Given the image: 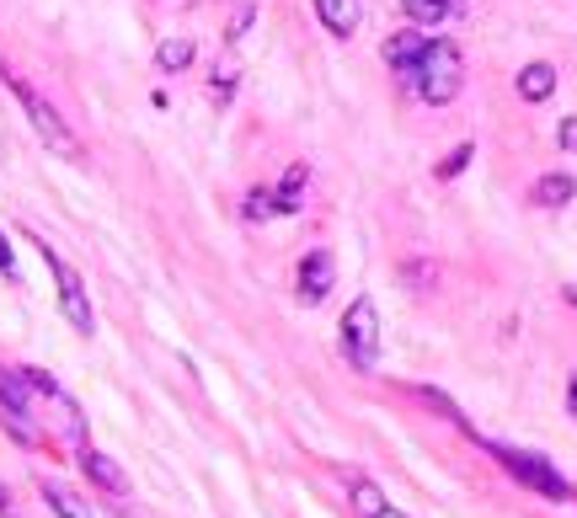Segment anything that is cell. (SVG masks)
<instances>
[{"label":"cell","instance_id":"cell-1","mask_svg":"<svg viewBox=\"0 0 577 518\" xmlns=\"http://www.w3.org/2000/svg\"><path fill=\"white\" fill-rule=\"evenodd\" d=\"M460 80H465V65H460V48L454 43H428V54L417 59L412 70V86L422 102H433V108H444L460 97Z\"/></svg>","mask_w":577,"mask_h":518},{"label":"cell","instance_id":"cell-2","mask_svg":"<svg viewBox=\"0 0 577 518\" xmlns=\"http://www.w3.org/2000/svg\"><path fill=\"white\" fill-rule=\"evenodd\" d=\"M11 91L22 97V108H27V119H33V128H38V139L48 145V150H54V156H65V160H86L81 139L70 134V123L59 119V113H54V108L43 102V97L33 91V86H27V80H16V76H11Z\"/></svg>","mask_w":577,"mask_h":518},{"label":"cell","instance_id":"cell-3","mask_svg":"<svg viewBox=\"0 0 577 518\" xmlns=\"http://www.w3.org/2000/svg\"><path fill=\"white\" fill-rule=\"evenodd\" d=\"M342 348L359 369H374V359H380V311H374V300H353L342 311Z\"/></svg>","mask_w":577,"mask_h":518},{"label":"cell","instance_id":"cell-4","mask_svg":"<svg viewBox=\"0 0 577 518\" xmlns=\"http://www.w3.org/2000/svg\"><path fill=\"white\" fill-rule=\"evenodd\" d=\"M43 251V262H48V273H54V283H59V311H65V320L81 331V337H91L97 331V316H91V300H86V289H81V273L59 257V251H48V246H38Z\"/></svg>","mask_w":577,"mask_h":518},{"label":"cell","instance_id":"cell-5","mask_svg":"<svg viewBox=\"0 0 577 518\" xmlns=\"http://www.w3.org/2000/svg\"><path fill=\"white\" fill-rule=\"evenodd\" d=\"M497 460H502L513 476L524 481V486H535L540 497H573V486L556 476V471H551L540 454H524V449H497Z\"/></svg>","mask_w":577,"mask_h":518},{"label":"cell","instance_id":"cell-6","mask_svg":"<svg viewBox=\"0 0 577 518\" xmlns=\"http://www.w3.org/2000/svg\"><path fill=\"white\" fill-rule=\"evenodd\" d=\"M331 279H337V262H331V251H310V257L299 262V300H305V305L327 300V294H331Z\"/></svg>","mask_w":577,"mask_h":518},{"label":"cell","instance_id":"cell-7","mask_svg":"<svg viewBox=\"0 0 577 518\" xmlns=\"http://www.w3.org/2000/svg\"><path fill=\"white\" fill-rule=\"evenodd\" d=\"M428 43H433V38H422L417 27H407V33H391V38H385V59H391L396 70H407V76H412L417 59L428 54Z\"/></svg>","mask_w":577,"mask_h":518},{"label":"cell","instance_id":"cell-8","mask_svg":"<svg viewBox=\"0 0 577 518\" xmlns=\"http://www.w3.org/2000/svg\"><path fill=\"white\" fill-rule=\"evenodd\" d=\"M81 471L97 481L102 492H113V497H128V476L118 471V465H113V460H108V454H97V449H81Z\"/></svg>","mask_w":577,"mask_h":518},{"label":"cell","instance_id":"cell-9","mask_svg":"<svg viewBox=\"0 0 577 518\" xmlns=\"http://www.w3.org/2000/svg\"><path fill=\"white\" fill-rule=\"evenodd\" d=\"M316 16L327 22V33H337V38H353L359 33V0H316Z\"/></svg>","mask_w":577,"mask_h":518},{"label":"cell","instance_id":"cell-10","mask_svg":"<svg viewBox=\"0 0 577 518\" xmlns=\"http://www.w3.org/2000/svg\"><path fill=\"white\" fill-rule=\"evenodd\" d=\"M48 401H54V412H59V433H65V443L81 454V449H86V417H81V406H76L70 396H48Z\"/></svg>","mask_w":577,"mask_h":518},{"label":"cell","instance_id":"cell-11","mask_svg":"<svg viewBox=\"0 0 577 518\" xmlns=\"http://www.w3.org/2000/svg\"><path fill=\"white\" fill-rule=\"evenodd\" d=\"M38 492H43V503L54 508V518H91V508H86L70 486H59V481H43Z\"/></svg>","mask_w":577,"mask_h":518},{"label":"cell","instance_id":"cell-12","mask_svg":"<svg viewBox=\"0 0 577 518\" xmlns=\"http://www.w3.org/2000/svg\"><path fill=\"white\" fill-rule=\"evenodd\" d=\"M577 182L567 177V171H551V177H540L535 182V203L540 209H562V203H573Z\"/></svg>","mask_w":577,"mask_h":518},{"label":"cell","instance_id":"cell-13","mask_svg":"<svg viewBox=\"0 0 577 518\" xmlns=\"http://www.w3.org/2000/svg\"><path fill=\"white\" fill-rule=\"evenodd\" d=\"M551 91H556V70L551 65H524L519 70V97L524 102H545Z\"/></svg>","mask_w":577,"mask_h":518},{"label":"cell","instance_id":"cell-14","mask_svg":"<svg viewBox=\"0 0 577 518\" xmlns=\"http://www.w3.org/2000/svg\"><path fill=\"white\" fill-rule=\"evenodd\" d=\"M27 396H33L27 374H11V369H0V412H27Z\"/></svg>","mask_w":577,"mask_h":518},{"label":"cell","instance_id":"cell-15","mask_svg":"<svg viewBox=\"0 0 577 518\" xmlns=\"http://www.w3.org/2000/svg\"><path fill=\"white\" fill-rule=\"evenodd\" d=\"M385 508H391V503H385V492H380L374 481H353V514H359V518H380Z\"/></svg>","mask_w":577,"mask_h":518},{"label":"cell","instance_id":"cell-16","mask_svg":"<svg viewBox=\"0 0 577 518\" xmlns=\"http://www.w3.org/2000/svg\"><path fill=\"white\" fill-rule=\"evenodd\" d=\"M156 65H161V70H188V65H193V38H166L161 48H156Z\"/></svg>","mask_w":577,"mask_h":518},{"label":"cell","instance_id":"cell-17","mask_svg":"<svg viewBox=\"0 0 577 518\" xmlns=\"http://www.w3.org/2000/svg\"><path fill=\"white\" fill-rule=\"evenodd\" d=\"M454 11V0H407V16H412L417 27H433V22H444Z\"/></svg>","mask_w":577,"mask_h":518},{"label":"cell","instance_id":"cell-18","mask_svg":"<svg viewBox=\"0 0 577 518\" xmlns=\"http://www.w3.org/2000/svg\"><path fill=\"white\" fill-rule=\"evenodd\" d=\"M305 177H310L305 166H288L284 188H279V209H284V214H294V203H299V188H305Z\"/></svg>","mask_w":577,"mask_h":518},{"label":"cell","instance_id":"cell-19","mask_svg":"<svg viewBox=\"0 0 577 518\" xmlns=\"http://www.w3.org/2000/svg\"><path fill=\"white\" fill-rule=\"evenodd\" d=\"M268 214H284V209H279V193H251L247 219H268Z\"/></svg>","mask_w":577,"mask_h":518},{"label":"cell","instance_id":"cell-20","mask_svg":"<svg viewBox=\"0 0 577 518\" xmlns=\"http://www.w3.org/2000/svg\"><path fill=\"white\" fill-rule=\"evenodd\" d=\"M465 166H471V145H460V150H454V156H444V160H439V177H444V182H450V177H460V171H465Z\"/></svg>","mask_w":577,"mask_h":518},{"label":"cell","instance_id":"cell-21","mask_svg":"<svg viewBox=\"0 0 577 518\" xmlns=\"http://www.w3.org/2000/svg\"><path fill=\"white\" fill-rule=\"evenodd\" d=\"M236 70H230V65H219V70H214V102H225V97H230V86H236Z\"/></svg>","mask_w":577,"mask_h":518},{"label":"cell","instance_id":"cell-22","mask_svg":"<svg viewBox=\"0 0 577 518\" xmlns=\"http://www.w3.org/2000/svg\"><path fill=\"white\" fill-rule=\"evenodd\" d=\"M556 139H562V150H577V119L562 123V134H556Z\"/></svg>","mask_w":577,"mask_h":518},{"label":"cell","instance_id":"cell-23","mask_svg":"<svg viewBox=\"0 0 577 518\" xmlns=\"http://www.w3.org/2000/svg\"><path fill=\"white\" fill-rule=\"evenodd\" d=\"M0 273H11V246H5V236H0Z\"/></svg>","mask_w":577,"mask_h":518},{"label":"cell","instance_id":"cell-24","mask_svg":"<svg viewBox=\"0 0 577 518\" xmlns=\"http://www.w3.org/2000/svg\"><path fill=\"white\" fill-rule=\"evenodd\" d=\"M11 514H16V508H11V492L0 486V518H11Z\"/></svg>","mask_w":577,"mask_h":518},{"label":"cell","instance_id":"cell-25","mask_svg":"<svg viewBox=\"0 0 577 518\" xmlns=\"http://www.w3.org/2000/svg\"><path fill=\"white\" fill-rule=\"evenodd\" d=\"M567 406H573V412H577V380H573V385H567Z\"/></svg>","mask_w":577,"mask_h":518},{"label":"cell","instance_id":"cell-26","mask_svg":"<svg viewBox=\"0 0 577 518\" xmlns=\"http://www.w3.org/2000/svg\"><path fill=\"white\" fill-rule=\"evenodd\" d=\"M380 518H407V514H396V508H385V514H380Z\"/></svg>","mask_w":577,"mask_h":518},{"label":"cell","instance_id":"cell-27","mask_svg":"<svg viewBox=\"0 0 577 518\" xmlns=\"http://www.w3.org/2000/svg\"><path fill=\"white\" fill-rule=\"evenodd\" d=\"M567 300H573V305H577V289H573V294H567Z\"/></svg>","mask_w":577,"mask_h":518}]
</instances>
